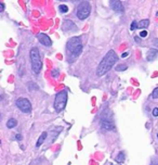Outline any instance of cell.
<instances>
[{"label":"cell","instance_id":"obj_3","mask_svg":"<svg viewBox=\"0 0 158 165\" xmlns=\"http://www.w3.org/2000/svg\"><path fill=\"white\" fill-rule=\"evenodd\" d=\"M29 57H30V62H32L33 72L35 74H39L41 69H42V61H41V57L38 49L37 48H32Z\"/></svg>","mask_w":158,"mask_h":165},{"label":"cell","instance_id":"obj_19","mask_svg":"<svg viewBox=\"0 0 158 165\" xmlns=\"http://www.w3.org/2000/svg\"><path fill=\"white\" fill-rule=\"evenodd\" d=\"M136 23L138 22H136V21H133V22L131 23V25H130V29H131V31H136Z\"/></svg>","mask_w":158,"mask_h":165},{"label":"cell","instance_id":"obj_27","mask_svg":"<svg viewBox=\"0 0 158 165\" xmlns=\"http://www.w3.org/2000/svg\"><path fill=\"white\" fill-rule=\"evenodd\" d=\"M0 120H1V113H0Z\"/></svg>","mask_w":158,"mask_h":165},{"label":"cell","instance_id":"obj_20","mask_svg":"<svg viewBox=\"0 0 158 165\" xmlns=\"http://www.w3.org/2000/svg\"><path fill=\"white\" fill-rule=\"evenodd\" d=\"M51 75H52V77H57V75H59V71L53 70L52 72H51Z\"/></svg>","mask_w":158,"mask_h":165},{"label":"cell","instance_id":"obj_6","mask_svg":"<svg viewBox=\"0 0 158 165\" xmlns=\"http://www.w3.org/2000/svg\"><path fill=\"white\" fill-rule=\"evenodd\" d=\"M16 107L23 112V113H29L32 111V103L28 99L19 98L16 100Z\"/></svg>","mask_w":158,"mask_h":165},{"label":"cell","instance_id":"obj_1","mask_svg":"<svg viewBox=\"0 0 158 165\" xmlns=\"http://www.w3.org/2000/svg\"><path fill=\"white\" fill-rule=\"evenodd\" d=\"M117 54L114 50H109L107 53L105 54V57L102 59V61L99 64L98 69H96V74L99 76H103L111 70L113 65L116 63L117 61Z\"/></svg>","mask_w":158,"mask_h":165},{"label":"cell","instance_id":"obj_22","mask_svg":"<svg viewBox=\"0 0 158 165\" xmlns=\"http://www.w3.org/2000/svg\"><path fill=\"white\" fill-rule=\"evenodd\" d=\"M153 115H154L155 118L158 115V108H154V110H153Z\"/></svg>","mask_w":158,"mask_h":165},{"label":"cell","instance_id":"obj_7","mask_svg":"<svg viewBox=\"0 0 158 165\" xmlns=\"http://www.w3.org/2000/svg\"><path fill=\"white\" fill-rule=\"evenodd\" d=\"M37 39L39 40L41 45H43L46 47H50L51 45H52V40L50 39V37L43 33H39L38 35H37Z\"/></svg>","mask_w":158,"mask_h":165},{"label":"cell","instance_id":"obj_16","mask_svg":"<svg viewBox=\"0 0 158 165\" xmlns=\"http://www.w3.org/2000/svg\"><path fill=\"white\" fill-rule=\"evenodd\" d=\"M59 10H60L61 13H67L68 12V7L66 4H60L59 6Z\"/></svg>","mask_w":158,"mask_h":165},{"label":"cell","instance_id":"obj_4","mask_svg":"<svg viewBox=\"0 0 158 165\" xmlns=\"http://www.w3.org/2000/svg\"><path fill=\"white\" fill-rule=\"evenodd\" d=\"M67 102V92L65 90L57 92L54 99V110L57 112L63 111L65 107H66Z\"/></svg>","mask_w":158,"mask_h":165},{"label":"cell","instance_id":"obj_13","mask_svg":"<svg viewBox=\"0 0 158 165\" xmlns=\"http://www.w3.org/2000/svg\"><path fill=\"white\" fill-rule=\"evenodd\" d=\"M149 25V20H143L141 22L136 23V28H146Z\"/></svg>","mask_w":158,"mask_h":165},{"label":"cell","instance_id":"obj_15","mask_svg":"<svg viewBox=\"0 0 158 165\" xmlns=\"http://www.w3.org/2000/svg\"><path fill=\"white\" fill-rule=\"evenodd\" d=\"M127 69H128V66H127V64H119V65H117V66L115 67V70L117 71V72H121V71H126Z\"/></svg>","mask_w":158,"mask_h":165},{"label":"cell","instance_id":"obj_21","mask_svg":"<svg viewBox=\"0 0 158 165\" xmlns=\"http://www.w3.org/2000/svg\"><path fill=\"white\" fill-rule=\"evenodd\" d=\"M147 36V32L146 31H142V32L140 33V37H146Z\"/></svg>","mask_w":158,"mask_h":165},{"label":"cell","instance_id":"obj_17","mask_svg":"<svg viewBox=\"0 0 158 165\" xmlns=\"http://www.w3.org/2000/svg\"><path fill=\"white\" fill-rule=\"evenodd\" d=\"M116 161H117L118 163H121L125 161V154H123V152L118 153V156H116Z\"/></svg>","mask_w":158,"mask_h":165},{"label":"cell","instance_id":"obj_9","mask_svg":"<svg viewBox=\"0 0 158 165\" xmlns=\"http://www.w3.org/2000/svg\"><path fill=\"white\" fill-rule=\"evenodd\" d=\"M62 28H63L64 31H66V32H70V31H72V32H76L77 26L75 25L72 21L66 20V21H64L63 25H62Z\"/></svg>","mask_w":158,"mask_h":165},{"label":"cell","instance_id":"obj_12","mask_svg":"<svg viewBox=\"0 0 158 165\" xmlns=\"http://www.w3.org/2000/svg\"><path fill=\"white\" fill-rule=\"evenodd\" d=\"M47 137H48V133H46V131H43V133H42V134H41V135H40V137H39V138H38V140H37V143H36V147H37V148H39V147H40L41 145L43 143L44 140L47 139Z\"/></svg>","mask_w":158,"mask_h":165},{"label":"cell","instance_id":"obj_25","mask_svg":"<svg viewBox=\"0 0 158 165\" xmlns=\"http://www.w3.org/2000/svg\"><path fill=\"white\" fill-rule=\"evenodd\" d=\"M128 54H129L128 52H125V53L121 54V58H122V59H123V58H127V57H128Z\"/></svg>","mask_w":158,"mask_h":165},{"label":"cell","instance_id":"obj_2","mask_svg":"<svg viewBox=\"0 0 158 165\" xmlns=\"http://www.w3.org/2000/svg\"><path fill=\"white\" fill-rule=\"evenodd\" d=\"M82 51V44L80 37H73L67 41L66 52L68 55V62H74Z\"/></svg>","mask_w":158,"mask_h":165},{"label":"cell","instance_id":"obj_26","mask_svg":"<svg viewBox=\"0 0 158 165\" xmlns=\"http://www.w3.org/2000/svg\"><path fill=\"white\" fill-rule=\"evenodd\" d=\"M134 39H136V42H140V38H139V37H134Z\"/></svg>","mask_w":158,"mask_h":165},{"label":"cell","instance_id":"obj_24","mask_svg":"<svg viewBox=\"0 0 158 165\" xmlns=\"http://www.w3.org/2000/svg\"><path fill=\"white\" fill-rule=\"evenodd\" d=\"M15 139L16 140H22V136H21V135L19 134V135H16V136H15Z\"/></svg>","mask_w":158,"mask_h":165},{"label":"cell","instance_id":"obj_5","mask_svg":"<svg viewBox=\"0 0 158 165\" xmlns=\"http://www.w3.org/2000/svg\"><path fill=\"white\" fill-rule=\"evenodd\" d=\"M90 9H91V7H90V3L88 1L80 2V4L78 6L76 11L77 18L79 20H86L90 15Z\"/></svg>","mask_w":158,"mask_h":165},{"label":"cell","instance_id":"obj_8","mask_svg":"<svg viewBox=\"0 0 158 165\" xmlns=\"http://www.w3.org/2000/svg\"><path fill=\"white\" fill-rule=\"evenodd\" d=\"M109 4H111V8L114 10L115 12L123 13V6L119 0H111V1H109Z\"/></svg>","mask_w":158,"mask_h":165},{"label":"cell","instance_id":"obj_10","mask_svg":"<svg viewBox=\"0 0 158 165\" xmlns=\"http://www.w3.org/2000/svg\"><path fill=\"white\" fill-rule=\"evenodd\" d=\"M101 126L104 130H113L115 128V125H114L113 122L112 121H105V120L102 121Z\"/></svg>","mask_w":158,"mask_h":165},{"label":"cell","instance_id":"obj_28","mask_svg":"<svg viewBox=\"0 0 158 165\" xmlns=\"http://www.w3.org/2000/svg\"><path fill=\"white\" fill-rule=\"evenodd\" d=\"M152 165H156V164H155V163H153V164H152Z\"/></svg>","mask_w":158,"mask_h":165},{"label":"cell","instance_id":"obj_14","mask_svg":"<svg viewBox=\"0 0 158 165\" xmlns=\"http://www.w3.org/2000/svg\"><path fill=\"white\" fill-rule=\"evenodd\" d=\"M16 126H17V121L15 118H10L9 121L7 122V127L8 128H14Z\"/></svg>","mask_w":158,"mask_h":165},{"label":"cell","instance_id":"obj_18","mask_svg":"<svg viewBox=\"0 0 158 165\" xmlns=\"http://www.w3.org/2000/svg\"><path fill=\"white\" fill-rule=\"evenodd\" d=\"M152 97H153V99H157L158 98V88H155L154 90H153Z\"/></svg>","mask_w":158,"mask_h":165},{"label":"cell","instance_id":"obj_11","mask_svg":"<svg viewBox=\"0 0 158 165\" xmlns=\"http://www.w3.org/2000/svg\"><path fill=\"white\" fill-rule=\"evenodd\" d=\"M157 53H158V51H157V49H156V48L149 49V51L147 52V58H146V60L149 61V62L154 61L156 59V57H157Z\"/></svg>","mask_w":158,"mask_h":165},{"label":"cell","instance_id":"obj_23","mask_svg":"<svg viewBox=\"0 0 158 165\" xmlns=\"http://www.w3.org/2000/svg\"><path fill=\"white\" fill-rule=\"evenodd\" d=\"M3 10H4V4L2 2H0V12H2Z\"/></svg>","mask_w":158,"mask_h":165}]
</instances>
